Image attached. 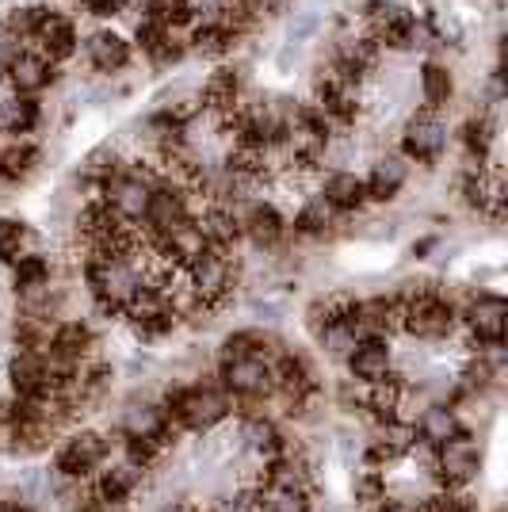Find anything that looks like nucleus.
Returning a JSON list of instances; mask_svg holds the SVG:
<instances>
[{
  "instance_id": "nucleus-1",
  "label": "nucleus",
  "mask_w": 508,
  "mask_h": 512,
  "mask_svg": "<svg viewBox=\"0 0 508 512\" xmlns=\"http://www.w3.org/2000/svg\"><path fill=\"white\" fill-rule=\"evenodd\" d=\"M165 413L172 425H184L191 432H207L218 421H226L230 413V398L214 386H176L165 394Z\"/></svg>"
},
{
  "instance_id": "nucleus-2",
  "label": "nucleus",
  "mask_w": 508,
  "mask_h": 512,
  "mask_svg": "<svg viewBox=\"0 0 508 512\" xmlns=\"http://www.w3.org/2000/svg\"><path fill=\"white\" fill-rule=\"evenodd\" d=\"M455 325V306L440 295V291H417V295H402V329H409L421 341H440Z\"/></svg>"
},
{
  "instance_id": "nucleus-3",
  "label": "nucleus",
  "mask_w": 508,
  "mask_h": 512,
  "mask_svg": "<svg viewBox=\"0 0 508 512\" xmlns=\"http://www.w3.org/2000/svg\"><path fill=\"white\" fill-rule=\"evenodd\" d=\"M188 287H191V299L199 302V306H207L214 310L218 302L230 295L233 287V264L226 253H218V249H207L203 256H195L188 268Z\"/></svg>"
},
{
  "instance_id": "nucleus-4",
  "label": "nucleus",
  "mask_w": 508,
  "mask_h": 512,
  "mask_svg": "<svg viewBox=\"0 0 508 512\" xmlns=\"http://www.w3.org/2000/svg\"><path fill=\"white\" fill-rule=\"evenodd\" d=\"M157 180L142 169H119L111 180H104V203L119 214L123 222H142L149 211V195Z\"/></svg>"
},
{
  "instance_id": "nucleus-5",
  "label": "nucleus",
  "mask_w": 508,
  "mask_h": 512,
  "mask_svg": "<svg viewBox=\"0 0 508 512\" xmlns=\"http://www.w3.org/2000/svg\"><path fill=\"white\" fill-rule=\"evenodd\" d=\"M447 150V127L440 123L436 111H417L402 130V153L409 161L432 165Z\"/></svg>"
},
{
  "instance_id": "nucleus-6",
  "label": "nucleus",
  "mask_w": 508,
  "mask_h": 512,
  "mask_svg": "<svg viewBox=\"0 0 508 512\" xmlns=\"http://www.w3.org/2000/svg\"><path fill=\"white\" fill-rule=\"evenodd\" d=\"M440 459H436V474H440V482H444L447 490H459L466 486L474 474H478V463H482V455H478V444L459 432V436H451L447 444H440Z\"/></svg>"
},
{
  "instance_id": "nucleus-7",
  "label": "nucleus",
  "mask_w": 508,
  "mask_h": 512,
  "mask_svg": "<svg viewBox=\"0 0 508 512\" xmlns=\"http://www.w3.org/2000/svg\"><path fill=\"white\" fill-rule=\"evenodd\" d=\"M222 386L237 398H264L272 390V363L264 356L226 360L222 363Z\"/></svg>"
},
{
  "instance_id": "nucleus-8",
  "label": "nucleus",
  "mask_w": 508,
  "mask_h": 512,
  "mask_svg": "<svg viewBox=\"0 0 508 512\" xmlns=\"http://www.w3.org/2000/svg\"><path fill=\"white\" fill-rule=\"evenodd\" d=\"M107 459V440L100 432H77V436H69L58 451V474L65 478H85L92 470L100 467Z\"/></svg>"
},
{
  "instance_id": "nucleus-9",
  "label": "nucleus",
  "mask_w": 508,
  "mask_h": 512,
  "mask_svg": "<svg viewBox=\"0 0 508 512\" xmlns=\"http://www.w3.org/2000/svg\"><path fill=\"white\" fill-rule=\"evenodd\" d=\"M508 325V306L501 295H478L466 306V329L478 344H501Z\"/></svg>"
},
{
  "instance_id": "nucleus-10",
  "label": "nucleus",
  "mask_w": 508,
  "mask_h": 512,
  "mask_svg": "<svg viewBox=\"0 0 508 512\" xmlns=\"http://www.w3.org/2000/svg\"><path fill=\"white\" fill-rule=\"evenodd\" d=\"M35 39H39V46H43L46 62H65V58H73V54H77V43H81L73 20L62 16V12H54V8H46L43 12V20H39V27H35Z\"/></svg>"
},
{
  "instance_id": "nucleus-11",
  "label": "nucleus",
  "mask_w": 508,
  "mask_h": 512,
  "mask_svg": "<svg viewBox=\"0 0 508 512\" xmlns=\"http://www.w3.org/2000/svg\"><path fill=\"white\" fill-rule=\"evenodd\" d=\"M123 436L127 440H149L157 448H165L172 436V417L165 413V406H130L123 413Z\"/></svg>"
},
{
  "instance_id": "nucleus-12",
  "label": "nucleus",
  "mask_w": 508,
  "mask_h": 512,
  "mask_svg": "<svg viewBox=\"0 0 508 512\" xmlns=\"http://www.w3.org/2000/svg\"><path fill=\"white\" fill-rule=\"evenodd\" d=\"M85 54H88V62H92V69H100V73H119V69L130 65L134 46H130V39H123L119 31L100 27V31H92L85 39Z\"/></svg>"
},
{
  "instance_id": "nucleus-13",
  "label": "nucleus",
  "mask_w": 508,
  "mask_h": 512,
  "mask_svg": "<svg viewBox=\"0 0 508 512\" xmlns=\"http://www.w3.org/2000/svg\"><path fill=\"white\" fill-rule=\"evenodd\" d=\"M199 234L207 241V249H218V253H230L233 245L241 241V222H237V211H230L226 203H211L203 214H191Z\"/></svg>"
},
{
  "instance_id": "nucleus-14",
  "label": "nucleus",
  "mask_w": 508,
  "mask_h": 512,
  "mask_svg": "<svg viewBox=\"0 0 508 512\" xmlns=\"http://www.w3.org/2000/svg\"><path fill=\"white\" fill-rule=\"evenodd\" d=\"M348 371L363 386L386 379L390 375V344L382 341V337H363V341H356V348L348 352Z\"/></svg>"
},
{
  "instance_id": "nucleus-15",
  "label": "nucleus",
  "mask_w": 508,
  "mask_h": 512,
  "mask_svg": "<svg viewBox=\"0 0 508 512\" xmlns=\"http://www.w3.org/2000/svg\"><path fill=\"white\" fill-rule=\"evenodd\" d=\"M272 390H279V394L291 398V402L310 398V394L318 390L310 363L302 360V356H295V352H283V356L272 363Z\"/></svg>"
},
{
  "instance_id": "nucleus-16",
  "label": "nucleus",
  "mask_w": 508,
  "mask_h": 512,
  "mask_svg": "<svg viewBox=\"0 0 508 512\" xmlns=\"http://www.w3.org/2000/svg\"><path fill=\"white\" fill-rule=\"evenodd\" d=\"M8 383L16 390V398H39V394H50V375H46V360L43 352H27L20 348L12 363H8Z\"/></svg>"
},
{
  "instance_id": "nucleus-17",
  "label": "nucleus",
  "mask_w": 508,
  "mask_h": 512,
  "mask_svg": "<svg viewBox=\"0 0 508 512\" xmlns=\"http://www.w3.org/2000/svg\"><path fill=\"white\" fill-rule=\"evenodd\" d=\"M4 73H8V81L16 88V96H35L46 85H54V77H58V69L46 62L43 54H23V50L4 65Z\"/></svg>"
},
{
  "instance_id": "nucleus-18",
  "label": "nucleus",
  "mask_w": 508,
  "mask_h": 512,
  "mask_svg": "<svg viewBox=\"0 0 508 512\" xmlns=\"http://www.w3.org/2000/svg\"><path fill=\"white\" fill-rule=\"evenodd\" d=\"M237 222H241V237H249L256 249H276L287 230L283 214L272 203H253L245 214H237Z\"/></svg>"
},
{
  "instance_id": "nucleus-19",
  "label": "nucleus",
  "mask_w": 508,
  "mask_h": 512,
  "mask_svg": "<svg viewBox=\"0 0 508 512\" xmlns=\"http://www.w3.org/2000/svg\"><path fill=\"white\" fill-rule=\"evenodd\" d=\"M199 104L207 111H218V115H230L233 107L241 104V73L222 65L214 69L211 77L203 81V92H199Z\"/></svg>"
},
{
  "instance_id": "nucleus-20",
  "label": "nucleus",
  "mask_w": 508,
  "mask_h": 512,
  "mask_svg": "<svg viewBox=\"0 0 508 512\" xmlns=\"http://www.w3.org/2000/svg\"><path fill=\"white\" fill-rule=\"evenodd\" d=\"M138 482H142V470L130 467V463H119V467H111L100 474V482H96V501H100L104 509H119V505L130 501V493L138 490Z\"/></svg>"
},
{
  "instance_id": "nucleus-21",
  "label": "nucleus",
  "mask_w": 508,
  "mask_h": 512,
  "mask_svg": "<svg viewBox=\"0 0 508 512\" xmlns=\"http://www.w3.org/2000/svg\"><path fill=\"white\" fill-rule=\"evenodd\" d=\"M405 180H409V169H405L402 157H379L375 165H371V176L363 180V188H367V199H394V195L405 188Z\"/></svg>"
},
{
  "instance_id": "nucleus-22",
  "label": "nucleus",
  "mask_w": 508,
  "mask_h": 512,
  "mask_svg": "<svg viewBox=\"0 0 508 512\" xmlns=\"http://www.w3.org/2000/svg\"><path fill=\"white\" fill-rule=\"evenodd\" d=\"M325 203L333 207V211H360L363 203H367V188H363V176L348 169H337L325 176Z\"/></svg>"
},
{
  "instance_id": "nucleus-23",
  "label": "nucleus",
  "mask_w": 508,
  "mask_h": 512,
  "mask_svg": "<svg viewBox=\"0 0 508 512\" xmlns=\"http://www.w3.org/2000/svg\"><path fill=\"white\" fill-rule=\"evenodd\" d=\"M413 432L421 436L428 448H440V444H447L451 436H459L463 425H459V417H455V409L451 406H428Z\"/></svg>"
},
{
  "instance_id": "nucleus-24",
  "label": "nucleus",
  "mask_w": 508,
  "mask_h": 512,
  "mask_svg": "<svg viewBox=\"0 0 508 512\" xmlns=\"http://www.w3.org/2000/svg\"><path fill=\"white\" fill-rule=\"evenodd\" d=\"M451 96H455V77H451V69L440 62H424L421 65L424 111H440V107L451 104Z\"/></svg>"
},
{
  "instance_id": "nucleus-25",
  "label": "nucleus",
  "mask_w": 508,
  "mask_h": 512,
  "mask_svg": "<svg viewBox=\"0 0 508 512\" xmlns=\"http://www.w3.org/2000/svg\"><path fill=\"white\" fill-rule=\"evenodd\" d=\"M264 490H306V463L295 451H283L264 463Z\"/></svg>"
},
{
  "instance_id": "nucleus-26",
  "label": "nucleus",
  "mask_w": 508,
  "mask_h": 512,
  "mask_svg": "<svg viewBox=\"0 0 508 512\" xmlns=\"http://www.w3.org/2000/svg\"><path fill=\"white\" fill-rule=\"evenodd\" d=\"M92 344H96V337H92V329L85 321H62L50 333V352H62L69 360H85Z\"/></svg>"
},
{
  "instance_id": "nucleus-27",
  "label": "nucleus",
  "mask_w": 508,
  "mask_h": 512,
  "mask_svg": "<svg viewBox=\"0 0 508 512\" xmlns=\"http://www.w3.org/2000/svg\"><path fill=\"white\" fill-rule=\"evenodd\" d=\"M12 283L23 295H35V291H46L50 283V260L39 253H20L12 260Z\"/></svg>"
},
{
  "instance_id": "nucleus-28",
  "label": "nucleus",
  "mask_w": 508,
  "mask_h": 512,
  "mask_svg": "<svg viewBox=\"0 0 508 512\" xmlns=\"http://www.w3.org/2000/svg\"><path fill=\"white\" fill-rule=\"evenodd\" d=\"M402 375L398 371H390L386 379H379V383L367 386V406H371V413L379 417V421H394L398 417V402H402Z\"/></svg>"
},
{
  "instance_id": "nucleus-29",
  "label": "nucleus",
  "mask_w": 508,
  "mask_h": 512,
  "mask_svg": "<svg viewBox=\"0 0 508 512\" xmlns=\"http://www.w3.org/2000/svg\"><path fill=\"white\" fill-rule=\"evenodd\" d=\"M39 127V104L31 96H12L0 104V130L8 134H31Z\"/></svg>"
},
{
  "instance_id": "nucleus-30",
  "label": "nucleus",
  "mask_w": 508,
  "mask_h": 512,
  "mask_svg": "<svg viewBox=\"0 0 508 512\" xmlns=\"http://www.w3.org/2000/svg\"><path fill=\"white\" fill-rule=\"evenodd\" d=\"M333 207L325 203V195H314V199H306L302 203V211L295 214V234H302V237H318V234H325L329 226H333Z\"/></svg>"
},
{
  "instance_id": "nucleus-31",
  "label": "nucleus",
  "mask_w": 508,
  "mask_h": 512,
  "mask_svg": "<svg viewBox=\"0 0 508 512\" xmlns=\"http://www.w3.org/2000/svg\"><path fill=\"white\" fill-rule=\"evenodd\" d=\"M39 165V150L31 142H16L0 153V180H27Z\"/></svg>"
},
{
  "instance_id": "nucleus-32",
  "label": "nucleus",
  "mask_w": 508,
  "mask_h": 512,
  "mask_svg": "<svg viewBox=\"0 0 508 512\" xmlns=\"http://www.w3.org/2000/svg\"><path fill=\"white\" fill-rule=\"evenodd\" d=\"M191 43H195V50H199V54H211V58H218V54H226V50L237 43V35H233L230 27H222L218 20H207V23H195Z\"/></svg>"
},
{
  "instance_id": "nucleus-33",
  "label": "nucleus",
  "mask_w": 508,
  "mask_h": 512,
  "mask_svg": "<svg viewBox=\"0 0 508 512\" xmlns=\"http://www.w3.org/2000/svg\"><path fill=\"white\" fill-rule=\"evenodd\" d=\"M43 4H20V8H12L8 16H4V35L8 39H35V27L43 20Z\"/></svg>"
},
{
  "instance_id": "nucleus-34",
  "label": "nucleus",
  "mask_w": 508,
  "mask_h": 512,
  "mask_svg": "<svg viewBox=\"0 0 508 512\" xmlns=\"http://www.w3.org/2000/svg\"><path fill=\"white\" fill-rule=\"evenodd\" d=\"M318 341H321V348H329L333 356H348L360 337H356V329H352L344 318H333V321H325V325H321Z\"/></svg>"
},
{
  "instance_id": "nucleus-35",
  "label": "nucleus",
  "mask_w": 508,
  "mask_h": 512,
  "mask_svg": "<svg viewBox=\"0 0 508 512\" xmlns=\"http://www.w3.org/2000/svg\"><path fill=\"white\" fill-rule=\"evenodd\" d=\"M268 344L264 333H256V329H241V333H230L226 341H222V363L226 360H245V356H264L260 348Z\"/></svg>"
},
{
  "instance_id": "nucleus-36",
  "label": "nucleus",
  "mask_w": 508,
  "mask_h": 512,
  "mask_svg": "<svg viewBox=\"0 0 508 512\" xmlns=\"http://www.w3.org/2000/svg\"><path fill=\"white\" fill-rule=\"evenodd\" d=\"M172 35H169V27L165 23H157V20H149V16H142V20L134 23V46L146 54V58H153L161 46L169 43Z\"/></svg>"
},
{
  "instance_id": "nucleus-37",
  "label": "nucleus",
  "mask_w": 508,
  "mask_h": 512,
  "mask_svg": "<svg viewBox=\"0 0 508 512\" xmlns=\"http://www.w3.org/2000/svg\"><path fill=\"white\" fill-rule=\"evenodd\" d=\"M264 505L260 512H310V493L306 490H260Z\"/></svg>"
},
{
  "instance_id": "nucleus-38",
  "label": "nucleus",
  "mask_w": 508,
  "mask_h": 512,
  "mask_svg": "<svg viewBox=\"0 0 508 512\" xmlns=\"http://www.w3.org/2000/svg\"><path fill=\"white\" fill-rule=\"evenodd\" d=\"M463 146L470 153H478V161L489 153V146H493V123H489L486 115L466 119V123H463Z\"/></svg>"
},
{
  "instance_id": "nucleus-39",
  "label": "nucleus",
  "mask_w": 508,
  "mask_h": 512,
  "mask_svg": "<svg viewBox=\"0 0 508 512\" xmlns=\"http://www.w3.org/2000/svg\"><path fill=\"white\" fill-rule=\"evenodd\" d=\"M23 237H27V226H23V222L0 218V260H16L23 249Z\"/></svg>"
},
{
  "instance_id": "nucleus-40",
  "label": "nucleus",
  "mask_w": 508,
  "mask_h": 512,
  "mask_svg": "<svg viewBox=\"0 0 508 512\" xmlns=\"http://www.w3.org/2000/svg\"><path fill=\"white\" fill-rule=\"evenodd\" d=\"M421 512H474V501L459 490H440L424 501Z\"/></svg>"
},
{
  "instance_id": "nucleus-41",
  "label": "nucleus",
  "mask_w": 508,
  "mask_h": 512,
  "mask_svg": "<svg viewBox=\"0 0 508 512\" xmlns=\"http://www.w3.org/2000/svg\"><path fill=\"white\" fill-rule=\"evenodd\" d=\"M157 444H149V440H127V463L138 470H146L153 459H157Z\"/></svg>"
},
{
  "instance_id": "nucleus-42",
  "label": "nucleus",
  "mask_w": 508,
  "mask_h": 512,
  "mask_svg": "<svg viewBox=\"0 0 508 512\" xmlns=\"http://www.w3.org/2000/svg\"><path fill=\"white\" fill-rule=\"evenodd\" d=\"M352 490H356L360 501H382V490H386V486H382L379 470H367V474L356 478V486H352Z\"/></svg>"
},
{
  "instance_id": "nucleus-43",
  "label": "nucleus",
  "mask_w": 508,
  "mask_h": 512,
  "mask_svg": "<svg viewBox=\"0 0 508 512\" xmlns=\"http://www.w3.org/2000/svg\"><path fill=\"white\" fill-rule=\"evenodd\" d=\"M85 8L100 20H111V16H119L127 8V0H85Z\"/></svg>"
},
{
  "instance_id": "nucleus-44",
  "label": "nucleus",
  "mask_w": 508,
  "mask_h": 512,
  "mask_svg": "<svg viewBox=\"0 0 508 512\" xmlns=\"http://www.w3.org/2000/svg\"><path fill=\"white\" fill-rule=\"evenodd\" d=\"M379 512H421L417 505H409V501H382Z\"/></svg>"
},
{
  "instance_id": "nucleus-45",
  "label": "nucleus",
  "mask_w": 508,
  "mask_h": 512,
  "mask_svg": "<svg viewBox=\"0 0 508 512\" xmlns=\"http://www.w3.org/2000/svg\"><path fill=\"white\" fill-rule=\"evenodd\" d=\"M0 512H27V509H0Z\"/></svg>"
}]
</instances>
